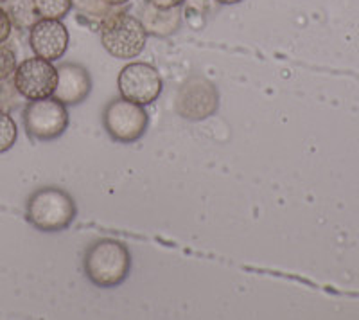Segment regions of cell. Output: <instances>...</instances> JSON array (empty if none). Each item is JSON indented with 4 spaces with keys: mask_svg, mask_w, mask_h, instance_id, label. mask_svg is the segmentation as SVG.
I'll list each match as a JSON object with an SVG mask.
<instances>
[{
    "mask_svg": "<svg viewBox=\"0 0 359 320\" xmlns=\"http://www.w3.org/2000/svg\"><path fill=\"white\" fill-rule=\"evenodd\" d=\"M131 255L126 245L115 239H99L86 251L83 267L90 283L97 288H115L130 274Z\"/></svg>",
    "mask_w": 359,
    "mask_h": 320,
    "instance_id": "1",
    "label": "cell"
},
{
    "mask_svg": "<svg viewBox=\"0 0 359 320\" xmlns=\"http://www.w3.org/2000/svg\"><path fill=\"white\" fill-rule=\"evenodd\" d=\"M69 29L62 20L40 18L33 27L29 29V46L34 56L57 62L69 49Z\"/></svg>",
    "mask_w": 359,
    "mask_h": 320,
    "instance_id": "9",
    "label": "cell"
},
{
    "mask_svg": "<svg viewBox=\"0 0 359 320\" xmlns=\"http://www.w3.org/2000/svg\"><path fill=\"white\" fill-rule=\"evenodd\" d=\"M13 81L20 95L29 101L34 99L50 98L56 91L57 69L53 62L41 60V58H27L13 74Z\"/></svg>",
    "mask_w": 359,
    "mask_h": 320,
    "instance_id": "7",
    "label": "cell"
},
{
    "mask_svg": "<svg viewBox=\"0 0 359 320\" xmlns=\"http://www.w3.org/2000/svg\"><path fill=\"white\" fill-rule=\"evenodd\" d=\"M17 70V54L6 44H0V79L11 78Z\"/></svg>",
    "mask_w": 359,
    "mask_h": 320,
    "instance_id": "17",
    "label": "cell"
},
{
    "mask_svg": "<svg viewBox=\"0 0 359 320\" xmlns=\"http://www.w3.org/2000/svg\"><path fill=\"white\" fill-rule=\"evenodd\" d=\"M17 123L8 112H0V153L9 152L17 142Z\"/></svg>",
    "mask_w": 359,
    "mask_h": 320,
    "instance_id": "16",
    "label": "cell"
},
{
    "mask_svg": "<svg viewBox=\"0 0 359 320\" xmlns=\"http://www.w3.org/2000/svg\"><path fill=\"white\" fill-rule=\"evenodd\" d=\"M13 31V22L9 15L6 13L4 8H0V44H6L11 36Z\"/></svg>",
    "mask_w": 359,
    "mask_h": 320,
    "instance_id": "18",
    "label": "cell"
},
{
    "mask_svg": "<svg viewBox=\"0 0 359 320\" xmlns=\"http://www.w3.org/2000/svg\"><path fill=\"white\" fill-rule=\"evenodd\" d=\"M4 9L18 29H31L40 20L33 0H4Z\"/></svg>",
    "mask_w": 359,
    "mask_h": 320,
    "instance_id": "12",
    "label": "cell"
},
{
    "mask_svg": "<svg viewBox=\"0 0 359 320\" xmlns=\"http://www.w3.org/2000/svg\"><path fill=\"white\" fill-rule=\"evenodd\" d=\"M139 20L142 22L147 34L168 36V34L175 33L182 24V11H180V8L160 9L144 2V6L140 8Z\"/></svg>",
    "mask_w": 359,
    "mask_h": 320,
    "instance_id": "11",
    "label": "cell"
},
{
    "mask_svg": "<svg viewBox=\"0 0 359 320\" xmlns=\"http://www.w3.org/2000/svg\"><path fill=\"white\" fill-rule=\"evenodd\" d=\"M144 2H147V4H151L160 9H172V8H180V6L184 4L185 0H144Z\"/></svg>",
    "mask_w": 359,
    "mask_h": 320,
    "instance_id": "19",
    "label": "cell"
},
{
    "mask_svg": "<svg viewBox=\"0 0 359 320\" xmlns=\"http://www.w3.org/2000/svg\"><path fill=\"white\" fill-rule=\"evenodd\" d=\"M92 92V78L88 70L76 63L57 67V83L53 98L65 107L83 103Z\"/></svg>",
    "mask_w": 359,
    "mask_h": 320,
    "instance_id": "10",
    "label": "cell"
},
{
    "mask_svg": "<svg viewBox=\"0 0 359 320\" xmlns=\"http://www.w3.org/2000/svg\"><path fill=\"white\" fill-rule=\"evenodd\" d=\"M38 17L62 20L72 9V0H33Z\"/></svg>",
    "mask_w": 359,
    "mask_h": 320,
    "instance_id": "14",
    "label": "cell"
},
{
    "mask_svg": "<svg viewBox=\"0 0 359 320\" xmlns=\"http://www.w3.org/2000/svg\"><path fill=\"white\" fill-rule=\"evenodd\" d=\"M101 44L110 56L117 60L137 58L146 47L147 33L139 17L126 11H114L99 24Z\"/></svg>",
    "mask_w": 359,
    "mask_h": 320,
    "instance_id": "3",
    "label": "cell"
},
{
    "mask_svg": "<svg viewBox=\"0 0 359 320\" xmlns=\"http://www.w3.org/2000/svg\"><path fill=\"white\" fill-rule=\"evenodd\" d=\"M22 95L15 86V81L11 78L0 79V112H13L17 110L22 103Z\"/></svg>",
    "mask_w": 359,
    "mask_h": 320,
    "instance_id": "15",
    "label": "cell"
},
{
    "mask_svg": "<svg viewBox=\"0 0 359 320\" xmlns=\"http://www.w3.org/2000/svg\"><path fill=\"white\" fill-rule=\"evenodd\" d=\"M78 214L76 201L60 187H41L27 200L25 216L41 232H60L69 229Z\"/></svg>",
    "mask_w": 359,
    "mask_h": 320,
    "instance_id": "2",
    "label": "cell"
},
{
    "mask_svg": "<svg viewBox=\"0 0 359 320\" xmlns=\"http://www.w3.org/2000/svg\"><path fill=\"white\" fill-rule=\"evenodd\" d=\"M121 98L137 105H151L160 98L163 88L162 76L149 63L133 62L128 63L117 79Z\"/></svg>",
    "mask_w": 359,
    "mask_h": 320,
    "instance_id": "6",
    "label": "cell"
},
{
    "mask_svg": "<svg viewBox=\"0 0 359 320\" xmlns=\"http://www.w3.org/2000/svg\"><path fill=\"white\" fill-rule=\"evenodd\" d=\"M217 4H224V6H232V4H239L243 0H216Z\"/></svg>",
    "mask_w": 359,
    "mask_h": 320,
    "instance_id": "21",
    "label": "cell"
},
{
    "mask_svg": "<svg viewBox=\"0 0 359 320\" xmlns=\"http://www.w3.org/2000/svg\"><path fill=\"white\" fill-rule=\"evenodd\" d=\"M72 6L79 11V15H83L85 18H92V20L99 22L101 24L108 15H111L114 11H117L118 8L110 6L104 0H72Z\"/></svg>",
    "mask_w": 359,
    "mask_h": 320,
    "instance_id": "13",
    "label": "cell"
},
{
    "mask_svg": "<svg viewBox=\"0 0 359 320\" xmlns=\"http://www.w3.org/2000/svg\"><path fill=\"white\" fill-rule=\"evenodd\" d=\"M102 123L108 135L117 142H137L146 133L149 115L142 105L131 103L128 99H114L102 112Z\"/></svg>",
    "mask_w": 359,
    "mask_h": 320,
    "instance_id": "5",
    "label": "cell"
},
{
    "mask_svg": "<svg viewBox=\"0 0 359 320\" xmlns=\"http://www.w3.org/2000/svg\"><path fill=\"white\" fill-rule=\"evenodd\" d=\"M104 2H108L110 6H115V8H121V6L128 4L130 0H104Z\"/></svg>",
    "mask_w": 359,
    "mask_h": 320,
    "instance_id": "20",
    "label": "cell"
},
{
    "mask_svg": "<svg viewBox=\"0 0 359 320\" xmlns=\"http://www.w3.org/2000/svg\"><path fill=\"white\" fill-rule=\"evenodd\" d=\"M24 128L36 142H49L65 133L69 128V112L65 105L50 98L34 99L24 108Z\"/></svg>",
    "mask_w": 359,
    "mask_h": 320,
    "instance_id": "4",
    "label": "cell"
},
{
    "mask_svg": "<svg viewBox=\"0 0 359 320\" xmlns=\"http://www.w3.org/2000/svg\"><path fill=\"white\" fill-rule=\"evenodd\" d=\"M176 112L184 119L189 121H203L208 115H212L219 105V95H217L216 86L208 79L191 78L182 85V88L176 94Z\"/></svg>",
    "mask_w": 359,
    "mask_h": 320,
    "instance_id": "8",
    "label": "cell"
}]
</instances>
